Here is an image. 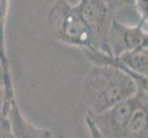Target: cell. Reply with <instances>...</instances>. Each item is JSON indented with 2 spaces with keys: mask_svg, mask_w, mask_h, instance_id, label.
Instances as JSON below:
<instances>
[{
  "mask_svg": "<svg viewBox=\"0 0 148 138\" xmlns=\"http://www.w3.org/2000/svg\"><path fill=\"white\" fill-rule=\"evenodd\" d=\"M7 118L9 122L13 138H50L54 136L53 131L38 127L25 118L16 98L11 100L8 107Z\"/></svg>",
  "mask_w": 148,
  "mask_h": 138,
  "instance_id": "52a82bcc",
  "label": "cell"
},
{
  "mask_svg": "<svg viewBox=\"0 0 148 138\" xmlns=\"http://www.w3.org/2000/svg\"><path fill=\"white\" fill-rule=\"evenodd\" d=\"M93 37V49L110 54L108 36L114 14L103 0H80L77 4Z\"/></svg>",
  "mask_w": 148,
  "mask_h": 138,
  "instance_id": "277c9868",
  "label": "cell"
},
{
  "mask_svg": "<svg viewBox=\"0 0 148 138\" xmlns=\"http://www.w3.org/2000/svg\"><path fill=\"white\" fill-rule=\"evenodd\" d=\"M14 99H15V97L8 99L7 97L6 89H5L3 86H0V117L7 116L8 107L10 102H11V100Z\"/></svg>",
  "mask_w": 148,
  "mask_h": 138,
  "instance_id": "4fadbf2b",
  "label": "cell"
},
{
  "mask_svg": "<svg viewBox=\"0 0 148 138\" xmlns=\"http://www.w3.org/2000/svg\"><path fill=\"white\" fill-rule=\"evenodd\" d=\"M147 5L148 0H134V8L136 10L137 14H138L139 19L145 20V21H147L148 19Z\"/></svg>",
  "mask_w": 148,
  "mask_h": 138,
  "instance_id": "7c38bea8",
  "label": "cell"
},
{
  "mask_svg": "<svg viewBox=\"0 0 148 138\" xmlns=\"http://www.w3.org/2000/svg\"><path fill=\"white\" fill-rule=\"evenodd\" d=\"M137 99L128 122L125 125L122 138H147V89L139 87Z\"/></svg>",
  "mask_w": 148,
  "mask_h": 138,
  "instance_id": "ba28073f",
  "label": "cell"
},
{
  "mask_svg": "<svg viewBox=\"0 0 148 138\" xmlns=\"http://www.w3.org/2000/svg\"><path fill=\"white\" fill-rule=\"evenodd\" d=\"M103 1L108 5L113 14L127 7L134 8V0H103Z\"/></svg>",
  "mask_w": 148,
  "mask_h": 138,
  "instance_id": "8fae6325",
  "label": "cell"
},
{
  "mask_svg": "<svg viewBox=\"0 0 148 138\" xmlns=\"http://www.w3.org/2000/svg\"><path fill=\"white\" fill-rule=\"evenodd\" d=\"M0 86H3L5 89H6L7 97L11 98V97L15 96L12 78H9V76H7L6 72H5V70H4L1 61H0Z\"/></svg>",
  "mask_w": 148,
  "mask_h": 138,
  "instance_id": "30bf717a",
  "label": "cell"
},
{
  "mask_svg": "<svg viewBox=\"0 0 148 138\" xmlns=\"http://www.w3.org/2000/svg\"><path fill=\"white\" fill-rule=\"evenodd\" d=\"M108 45L111 55L148 45L147 21L139 19L135 25H126L115 18L110 24Z\"/></svg>",
  "mask_w": 148,
  "mask_h": 138,
  "instance_id": "5b68a950",
  "label": "cell"
},
{
  "mask_svg": "<svg viewBox=\"0 0 148 138\" xmlns=\"http://www.w3.org/2000/svg\"><path fill=\"white\" fill-rule=\"evenodd\" d=\"M139 86L124 71L94 65L86 76L83 96L88 111L99 113L134 96Z\"/></svg>",
  "mask_w": 148,
  "mask_h": 138,
  "instance_id": "6da1fadb",
  "label": "cell"
},
{
  "mask_svg": "<svg viewBox=\"0 0 148 138\" xmlns=\"http://www.w3.org/2000/svg\"><path fill=\"white\" fill-rule=\"evenodd\" d=\"M47 21L54 38L64 44L93 49V37L77 5L67 0H55L50 7Z\"/></svg>",
  "mask_w": 148,
  "mask_h": 138,
  "instance_id": "7a4b0ae2",
  "label": "cell"
},
{
  "mask_svg": "<svg viewBox=\"0 0 148 138\" xmlns=\"http://www.w3.org/2000/svg\"><path fill=\"white\" fill-rule=\"evenodd\" d=\"M9 0H0V61L7 76L11 78L9 62L6 50V29L8 14Z\"/></svg>",
  "mask_w": 148,
  "mask_h": 138,
  "instance_id": "9c48e42d",
  "label": "cell"
},
{
  "mask_svg": "<svg viewBox=\"0 0 148 138\" xmlns=\"http://www.w3.org/2000/svg\"><path fill=\"white\" fill-rule=\"evenodd\" d=\"M127 74L132 76L141 88L147 89L148 76V48H139L126 51L115 56Z\"/></svg>",
  "mask_w": 148,
  "mask_h": 138,
  "instance_id": "8992f818",
  "label": "cell"
},
{
  "mask_svg": "<svg viewBox=\"0 0 148 138\" xmlns=\"http://www.w3.org/2000/svg\"><path fill=\"white\" fill-rule=\"evenodd\" d=\"M137 93V92H136ZM136 93L99 113L86 111L85 117L91 137L122 138L125 125L136 102Z\"/></svg>",
  "mask_w": 148,
  "mask_h": 138,
  "instance_id": "3957f363",
  "label": "cell"
}]
</instances>
